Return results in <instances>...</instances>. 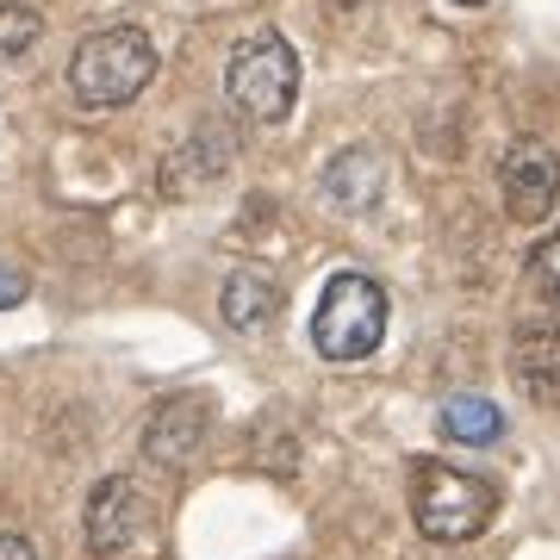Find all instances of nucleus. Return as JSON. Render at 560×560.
Returning <instances> with one entry per match:
<instances>
[{"label": "nucleus", "mask_w": 560, "mask_h": 560, "mask_svg": "<svg viewBox=\"0 0 560 560\" xmlns=\"http://www.w3.org/2000/svg\"><path fill=\"white\" fill-rule=\"evenodd\" d=\"M499 517V486L480 474H460L448 460H418L411 467V523L430 541H474Z\"/></svg>", "instance_id": "f257e3e1"}, {"label": "nucleus", "mask_w": 560, "mask_h": 560, "mask_svg": "<svg viewBox=\"0 0 560 560\" xmlns=\"http://www.w3.org/2000/svg\"><path fill=\"white\" fill-rule=\"evenodd\" d=\"M156 75V44L143 38L138 25H106L94 38L75 44L69 57V94L81 106H125L138 101Z\"/></svg>", "instance_id": "f03ea898"}, {"label": "nucleus", "mask_w": 560, "mask_h": 560, "mask_svg": "<svg viewBox=\"0 0 560 560\" xmlns=\"http://www.w3.org/2000/svg\"><path fill=\"white\" fill-rule=\"evenodd\" d=\"M386 337V287L368 275H330L324 280V300L312 312V342L324 361H361L374 355Z\"/></svg>", "instance_id": "7ed1b4c3"}, {"label": "nucleus", "mask_w": 560, "mask_h": 560, "mask_svg": "<svg viewBox=\"0 0 560 560\" xmlns=\"http://www.w3.org/2000/svg\"><path fill=\"white\" fill-rule=\"evenodd\" d=\"M224 94L249 125H280L293 113V94H300V57L280 32H256L231 50V69H224Z\"/></svg>", "instance_id": "20e7f679"}, {"label": "nucleus", "mask_w": 560, "mask_h": 560, "mask_svg": "<svg viewBox=\"0 0 560 560\" xmlns=\"http://www.w3.org/2000/svg\"><path fill=\"white\" fill-rule=\"evenodd\" d=\"M81 536H88V555L94 560H125L150 541V504L125 474H106L94 492H88V511H81Z\"/></svg>", "instance_id": "39448f33"}, {"label": "nucleus", "mask_w": 560, "mask_h": 560, "mask_svg": "<svg viewBox=\"0 0 560 560\" xmlns=\"http://www.w3.org/2000/svg\"><path fill=\"white\" fill-rule=\"evenodd\" d=\"M499 194H504V212L517 224H541L548 212L560 206V156L555 143L541 138H511L499 162Z\"/></svg>", "instance_id": "423d86ee"}, {"label": "nucleus", "mask_w": 560, "mask_h": 560, "mask_svg": "<svg viewBox=\"0 0 560 560\" xmlns=\"http://www.w3.org/2000/svg\"><path fill=\"white\" fill-rule=\"evenodd\" d=\"M206 436H212V405H206V393H168L150 411V423H143V460L175 474V467H187L206 448Z\"/></svg>", "instance_id": "0eeeda50"}, {"label": "nucleus", "mask_w": 560, "mask_h": 560, "mask_svg": "<svg viewBox=\"0 0 560 560\" xmlns=\"http://www.w3.org/2000/svg\"><path fill=\"white\" fill-rule=\"evenodd\" d=\"M224 168H231V131L200 125L194 143H180L175 156L162 162V194H168V200H200Z\"/></svg>", "instance_id": "6e6552de"}, {"label": "nucleus", "mask_w": 560, "mask_h": 560, "mask_svg": "<svg viewBox=\"0 0 560 560\" xmlns=\"http://www.w3.org/2000/svg\"><path fill=\"white\" fill-rule=\"evenodd\" d=\"M511 374L536 405H560V324H517Z\"/></svg>", "instance_id": "1a4fd4ad"}, {"label": "nucleus", "mask_w": 560, "mask_h": 560, "mask_svg": "<svg viewBox=\"0 0 560 560\" xmlns=\"http://www.w3.org/2000/svg\"><path fill=\"white\" fill-rule=\"evenodd\" d=\"M381 180H386L381 150L355 143V150H342V156L324 168V194H330V206H337V212H368V206L381 200Z\"/></svg>", "instance_id": "9d476101"}, {"label": "nucleus", "mask_w": 560, "mask_h": 560, "mask_svg": "<svg viewBox=\"0 0 560 560\" xmlns=\"http://www.w3.org/2000/svg\"><path fill=\"white\" fill-rule=\"evenodd\" d=\"M224 324L231 330H243V337H261L268 324L280 318V293H275V280L256 275V268H237V275L224 280Z\"/></svg>", "instance_id": "9b49d317"}, {"label": "nucleus", "mask_w": 560, "mask_h": 560, "mask_svg": "<svg viewBox=\"0 0 560 560\" xmlns=\"http://www.w3.org/2000/svg\"><path fill=\"white\" fill-rule=\"evenodd\" d=\"M442 436L448 442H499L504 436V411L486 393H448L442 399Z\"/></svg>", "instance_id": "f8f14e48"}, {"label": "nucleus", "mask_w": 560, "mask_h": 560, "mask_svg": "<svg viewBox=\"0 0 560 560\" xmlns=\"http://www.w3.org/2000/svg\"><path fill=\"white\" fill-rule=\"evenodd\" d=\"M44 38V13L25 0H0V57H25Z\"/></svg>", "instance_id": "ddd939ff"}, {"label": "nucleus", "mask_w": 560, "mask_h": 560, "mask_svg": "<svg viewBox=\"0 0 560 560\" xmlns=\"http://www.w3.org/2000/svg\"><path fill=\"white\" fill-rule=\"evenodd\" d=\"M529 287H536L541 300L560 305V231L548 243H536V256H529Z\"/></svg>", "instance_id": "4468645a"}, {"label": "nucleus", "mask_w": 560, "mask_h": 560, "mask_svg": "<svg viewBox=\"0 0 560 560\" xmlns=\"http://www.w3.org/2000/svg\"><path fill=\"white\" fill-rule=\"evenodd\" d=\"M25 293H32V287H25V275H20V268H7V261H0V312H7V305H20Z\"/></svg>", "instance_id": "2eb2a0df"}, {"label": "nucleus", "mask_w": 560, "mask_h": 560, "mask_svg": "<svg viewBox=\"0 0 560 560\" xmlns=\"http://www.w3.org/2000/svg\"><path fill=\"white\" fill-rule=\"evenodd\" d=\"M0 560H38V548L25 536H0Z\"/></svg>", "instance_id": "dca6fc26"}, {"label": "nucleus", "mask_w": 560, "mask_h": 560, "mask_svg": "<svg viewBox=\"0 0 560 560\" xmlns=\"http://www.w3.org/2000/svg\"><path fill=\"white\" fill-rule=\"evenodd\" d=\"M330 13H355V7H374V0H324Z\"/></svg>", "instance_id": "f3484780"}, {"label": "nucleus", "mask_w": 560, "mask_h": 560, "mask_svg": "<svg viewBox=\"0 0 560 560\" xmlns=\"http://www.w3.org/2000/svg\"><path fill=\"white\" fill-rule=\"evenodd\" d=\"M455 7H486V0H455Z\"/></svg>", "instance_id": "a211bd4d"}]
</instances>
